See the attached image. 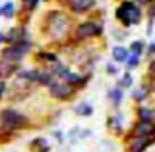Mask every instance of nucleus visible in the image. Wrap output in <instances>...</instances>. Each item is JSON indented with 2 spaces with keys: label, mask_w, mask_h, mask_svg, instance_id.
Returning a JSON list of instances; mask_svg holds the SVG:
<instances>
[{
  "label": "nucleus",
  "mask_w": 155,
  "mask_h": 152,
  "mask_svg": "<svg viewBox=\"0 0 155 152\" xmlns=\"http://www.w3.org/2000/svg\"><path fill=\"white\" fill-rule=\"evenodd\" d=\"M127 55H128V50H125V49H122V47L114 49V59H115V60L122 62V60L127 59Z\"/></svg>",
  "instance_id": "nucleus-9"
},
{
  "label": "nucleus",
  "mask_w": 155,
  "mask_h": 152,
  "mask_svg": "<svg viewBox=\"0 0 155 152\" xmlns=\"http://www.w3.org/2000/svg\"><path fill=\"white\" fill-rule=\"evenodd\" d=\"M52 95H55V97L58 99H67L68 95H70V89L67 87V85H60V84H55L52 85Z\"/></svg>",
  "instance_id": "nucleus-6"
},
{
  "label": "nucleus",
  "mask_w": 155,
  "mask_h": 152,
  "mask_svg": "<svg viewBox=\"0 0 155 152\" xmlns=\"http://www.w3.org/2000/svg\"><path fill=\"white\" fill-rule=\"evenodd\" d=\"M77 112L78 114H90L92 109L90 107H80V109H77Z\"/></svg>",
  "instance_id": "nucleus-15"
},
{
  "label": "nucleus",
  "mask_w": 155,
  "mask_h": 152,
  "mask_svg": "<svg viewBox=\"0 0 155 152\" xmlns=\"http://www.w3.org/2000/svg\"><path fill=\"white\" fill-rule=\"evenodd\" d=\"M112 99H114L115 102H120V99H122V94H120V90H117V92H112Z\"/></svg>",
  "instance_id": "nucleus-14"
},
{
  "label": "nucleus",
  "mask_w": 155,
  "mask_h": 152,
  "mask_svg": "<svg viewBox=\"0 0 155 152\" xmlns=\"http://www.w3.org/2000/svg\"><path fill=\"white\" fill-rule=\"evenodd\" d=\"M97 34H100V27H97L92 22H85L77 29V35L80 39H88V37H95Z\"/></svg>",
  "instance_id": "nucleus-3"
},
{
  "label": "nucleus",
  "mask_w": 155,
  "mask_h": 152,
  "mask_svg": "<svg viewBox=\"0 0 155 152\" xmlns=\"http://www.w3.org/2000/svg\"><path fill=\"white\" fill-rule=\"evenodd\" d=\"M2 94H4V85L0 84V95H2Z\"/></svg>",
  "instance_id": "nucleus-16"
},
{
  "label": "nucleus",
  "mask_w": 155,
  "mask_h": 152,
  "mask_svg": "<svg viewBox=\"0 0 155 152\" xmlns=\"http://www.w3.org/2000/svg\"><path fill=\"white\" fill-rule=\"evenodd\" d=\"M142 49H143V44H142V42H134V44H132V47H130V50L134 52L135 55H138L142 52Z\"/></svg>",
  "instance_id": "nucleus-11"
},
{
  "label": "nucleus",
  "mask_w": 155,
  "mask_h": 152,
  "mask_svg": "<svg viewBox=\"0 0 155 152\" xmlns=\"http://www.w3.org/2000/svg\"><path fill=\"white\" fill-rule=\"evenodd\" d=\"M2 14L7 15V17H12V15H14V5H12V4L4 5V8H2Z\"/></svg>",
  "instance_id": "nucleus-12"
},
{
  "label": "nucleus",
  "mask_w": 155,
  "mask_h": 152,
  "mask_svg": "<svg viewBox=\"0 0 155 152\" xmlns=\"http://www.w3.org/2000/svg\"><path fill=\"white\" fill-rule=\"evenodd\" d=\"M94 0H70V7L74 12H78V14H82V12H87L90 7H94Z\"/></svg>",
  "instance_id": "nucleus-5"
},
{
  "label": "nucleus",
  "mask_w": 155,
  "mask_h": 152,
  "mask_svg": "<svg viewBox=\"0 0 155 152\" xmlns=\"http://www.w3.org/2000/svg\"><path fill=\"white\" fill-rule=\"evenodd\" d=\"M15 72V65L10 62H0V77L5 79L8 75H12Z\"/></svg>",
  "instance_id": "nucleus-8"
},
{
  "label": "nucleus",
  "mask_w": 155,
  "mask_h": 152,
  "mask_svg": "<svg viewBox=\"0 0 155 152\" xmlns=\"http://www.w3.org/2000/svg\"><path fill=\"white\" fill-rule=\"evenodd\" d=\"M147 144H148V140L145 137H137L134 142L130 144V150L132 152H142L145 147H147Z\"/></svg>",
  "instance_id": "nucleus-7"
},
{
  "label": "nucleus",
  "mask_w": 155,
  "mask_h": 152,
  "mask_svg": "<svg viewBox=\"0 0 155 152\" xmlns=\"http://www.w3.org/2000/svg\"><path fill=\"white\" fill-rule=\"evenodd\" d=\"M37 2H38V0H22V5H24V7L30 12V10H34V8H35Z\"/></svg>",
  "instance_id": "nucleus-10"
},
{
  "label": "nucleus",
  "mask_w": 155,
  "mask_h": 152,
  "mask_svg": "<svg viewBox=\"0 0 155 152\" xmlns=\"http://www.w3.org/2000/svg\"><path fill=\"white\" fill-rule=\"evenodd\" d=\"M137 62H138V55H132V57H130V60H128V67H137Z\"/></svg>",
  "instance_id": "nucleus-13"
},
{
  "label": "nucleus",
  "mask_w": 155,
  "mask_h": 152,
  "mask_svg": "<svg viewBox=\"0 0 155 152\" xmlns=\"http://www.w3.org/2000/svg\"><path fill=\"white\" fill-rule=\"evenodd\" d=\"M27 50H28V44H27V42H17V44H14L12 47H8L7 52H5L4 55L7 59H20Z\"/></svg>",
  "instance_id": "nucleus-4"
},
{
  "label": "nucleus",
  "mask_w": 155,
  "mask_h": 152,
  "mask_svg": "<svg viewBox=\"0 0 155 152\" xmlns=\"http://www.w3.org/2000/svg\"><path fill=\"white\" fill-rule=\"evenodd\" d=\"M117 19L122 22L124 25H134L137 24L138 20H140V8L137 7L135 4H132V2H125V4H122L120 7L117 8Z\"/></svg>",
  "instance_id": "nucleus-1"
},
{
  "label": "nucleus",
  "mask_w": 155,
  "mask_h": 152,
  "mask_svg": "<svg viewBox=\"0 0 155 152\" xmlns=\"http://www.w3.org/2000/svg\"><path fill=\"white\" fill-rule=\"evenodd\" d=\"M24 122H25L24 115L17 114V112H14V110H4L2 114H0V124L4 125L5 129L20 127Z\"/></svg>",
  "instance_id": "nucleus-2"
}]
</instances>
